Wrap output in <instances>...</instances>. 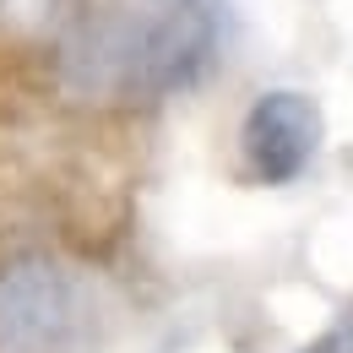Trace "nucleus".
<instances>
[{
	"instance_id": "1",
	"label": "nucleus",
	"mask_w": 353,
	"mask_h": 353,
	"mask_svg": "<svg viewBox=\"0 0 353 353\" xmlns=\"http://www.w3.org/2000/svg\"><path fill=\"white\" fill-rule=\"evenodd\" d=\"M228 44V0H163L152 22L125 33L109 54V82L131 98H174L196 88Z\"/></svg>"
},
{
	"instance_id": "4",
	"label": "nucleus",
	"mask_w": 353,
	"mask_h": 353,
	"mask_svg": "<svg viewBox=\"0 0 353 353\" xmlns=\"http://www.w3.org/2000/svg\"><path fill=\"white\" fill-rule=\"evenodd\" d=\"M77 0H0V54L6 60H39L71 49Z\"/></svg>"
},
{
	"instance_id": "5",
	"label": "nucleus",
	"mask_w": 353,
	"mask_h": 353,
	"mask_svg": "<svg viewBox=\"0 0 353 353\" xmlns=\"http://www.w3.org/2000/svg\"><path fill=\"white\" fill-rule=\"evenodd\" d=\"M299 353H353V310H348V315H337V321H332L310 348H299Z\"/></svg>"
},
{
	"instance_id": "2",
	"label": "nucleus",
	"mask_w": 353,
	"mask_h": 353,
	"mask_svg": "<svg viewBox=\"0 0 353 353\" xmlns=\"http://www.w3.org/2000/svg\"><path fill=\"white\" fill-rule=\"evenodd\" d=\"M82 288L44 256L0 266V353H71Z\"/></svg>"
},
{
	"instance_id": "3",
	"label": "nucleus",
	"mask_w": 353,
	"mask_h": 353,
	"mask_svg": "<svg viewBox=\"0 0 353 353\" xmlns=\"http://www.w3.org/2000/svg\"><path fill=\"white\" fill-rule=\"evenodd\" d=\"M321 103L299 88H266L239 120V158L256 185H294L321 152Z\"/></svg>"
}]
</instances>
